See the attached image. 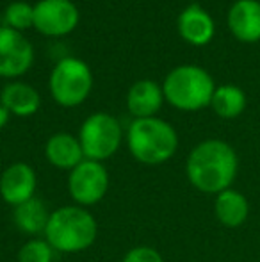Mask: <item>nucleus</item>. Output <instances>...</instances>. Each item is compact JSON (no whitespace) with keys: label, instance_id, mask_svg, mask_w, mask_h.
I'll use <instances>...</instances> for the list:
<instances>
[{"label":"nucleus","instance_id":"f257e3e1","mask_svg":"<svg viewBox=\"0 0 260 262\" xmlns=\"http://www.w3.org/2000/svg\"><path fill=\"white\" fill-rule=\"evenodd\" d=\"M239 157L233 146L223 139H205L189 152L185 175L196 191L219 194L230 189L237 179Z\"/></svg>","mask_w":260,"mask_h":262},{"label":"nucleus","instance_id":"f03ea898","mask_svg":"<svg viewBox=\"0 0 260 262\" xmlns=\"http://www.w3.org/2000/svg\"><path fill=\"white\" fill-rule=\"evenodd\" d=\"M45 239L56 253H80L94 245L98 237V221L89 209L64 205L50 212Z\"/></svg>","mask_w":260,"mask_h":262},{"label":"nucleus","instance_id":"7ed1b4c3","mask_svg":"<svg viewBox=\"0 0 260 262\" xmlns=\"http://www.w3.org/2000/svg\"><path fill=\"white\" fill-rule=\"evenodd\" d=\"M127 146L132 157L146 166L168 162L178 150V134L162 118H139L129 125Z\"/></svg>","mask_w":260,"mask_h":262},{"label":"nucleus","instance_id":"20e7f679","mask_svg":"<svg viewBox=\"0 0 260 262\" xmlns=\"http://www.w3.org/2000/svg\"><path fill=\"white\" fill-rule=\"evenodd\" d=\"M216 84L212 75L196 64H182L166 75L162 84L164 100L178 111L195 113L210 105Z\"/></svg>","mask_w":260,"mask_h":262},{"label":"nucleus","instance_id":"39448f33","mask_svg":"<svg viewBox=\"0 0 260 262\" xmlns=\"http://www.w3.org/2000/svg\"><path fill=\"white\" fill-rule=\"evenodd\" d=\"M52 98L63 107L80 105L91 93L93 73L79 57H64L56 64L49 79Z\"/></svg>","mask_w":260,"mask_h":262},{"label":"nucleus","instance_id":"423d86ee","mask_svg":"<svg viewBox=\"0 0 260 262\" xmlns=\"http://www.w3.org/2000/svg\"><path fill=\"white\" fill-rule=\"evenodd\" d=\"M79 141L84 157L104 162L120 150L123 141V128L118 118L109 113H94L84 120L79 130Z\"/></svg>","mask_w":260,"mask_h":262},{"label":"nucleus","instance_id":"0eeeda50","mask_svg":"<svg viewBox=\"0 0 260 262\" xmlns=\"http://www.w3.org/2000/svg\"><path fill=\"white\" fill-rule=\"evenodd\" d=\"M68 173V193L75 205L89 209L105 198L111 186V177L104 162L84 159Z\"/></svg>","mask_w":260,"mask_h":262},{"label":"nucleus","instance_id":"6e6552de","mask_svg":"<svg viewBox=\"0 0 260 262\" xmlns=\"http://www.w3.org/2000/svg\"><path fill=\"white\" fill-rule=\"evenodd\" d=\"M79 18V9L72 0H39L34 6V29L52 38L75 31Z\"/></svg>","mask_w":260,"mask_h":262},{"label":"nucleus","instance_id":"1a4fd4ad","mask_svg":"<svg viewBox=\"0 0 260 262\" xmlns=\"http://www.w3.org/2000/svg\"><path fill=\"white\" fill-rule=\"evenodd\" d=\"M34 62V49L21 32L0 27V77L16 79L27 73Z\"/></svg>","mask_w":260,"mask_h":262},{"label":"nucleus","instance_id":"9d476101","mask_svg":"<svg viewBox=\"0 0 260 262\" xmlns=\"http://www.w3.org/2000/svg\"><path fill=\"white\" fill-rule=\"evenodd\" d=\"M38 175L27 162H13L0 175V196L11 207L36 196Z\"/></svg>","mask_w":260,"mask_h":262},{"label":"nucleus","instance_id":"9b49d317","mask_svg":"<svg viewBox=\"0 0 260 262\" xmlns=\"http://www.w3.org/2000/svg\"><path fill=\"white\" fill-rule=\"evenodd\" d=\"M230 32L243 43L260 41V2L258 0H237L232 4L226 16Z\"/></svg>","mask_w":260,"mask_h":262},{"label":"nucleus","instance_id":"f8f14e48","mask_svg":"<svg viewBox=\"0 0 260 262\" xmlns=\"http://www.w3.org/2000/svg\"><path fill=\"white\" fill-rule=\"evenodd\" d=\"M177 27L182 39L195 47L208 45L216 32V24L212 16L198 4H191L178 14Z\"/></svg>","mask_w":260,"mask_h":262},{"label":"nucleus","instance_id":"ddd939ff","mask_svg":"<svg viewBox=\"0 0 260 262\" xmlns=\"http://www.w3.org/2000/svg\"><path fill=\"white\" fill-rule=\"evenodd\" d=\"M162 86H159V84L150 79L134 82L129 93H127V109L134 116V120L157 116V113L162 107Z\"/></svg>","mask_w":260,"mask_h":262},{"label":"nucleus","instance_id":"4468645a","mask_svg":"<svg viewBox=\"0 0 260 262\" xmlns=\"http://www.w3.org/2000/svg\"><path fill=\"white\" fill-rule=\"evenodd\" d=\"M45 157L54 168L64 169V171H72L86 159L79 138L68 132H57L50 136L45 145Z\"/></svg>","mask_w":260,"mask_h":262},{"label":"nucleus","instance_id":"2eb2a0df","mask_svg":"<svg viewBox=\"0 0 260 262\" xmlns=\"http://www.w3.org/2000/svg\"><path fill=\"white\" fill-rule=\"evenodd\" d=\"M214 214L216 220L226 228H237L246 223L250 216V202L241 191L226 189L216 194L214 198Z\"/></svg>","mask_w":260,"mask_h":262},{"label":"nucleus","instance_id":"dca6fc26","mask_svg":"<svg viewBox=\"0 0 260 262\" xmlns=\"http://www.w3.org/2000/svg\"><path fill=\"white\" fill-rule=\"evenodd\" d=\"M0 104L11 114L20 118L32 116L41 107V97L32 86L25 82H9L0 93Z\"/></svg>","mask_w":260,"mask_h":262},{"label":"nucleus","instance_id":"f3484780","mask_svg":"<svg viewBox=\"0 0 260 262\" xmlns=\"http://www.w3.org/2000/svg\"><path fill=\"white\" fill-rule=\"evenodd\" d=\"M49 217L50 212L46 205L36 196L13 207L14 225L21 234L29 235V237H39L41 234H45Z\"/></svg>","mask_w":260,"mask_h":262},{"label":"nucleus","instance_id":"a211bd4d","mask_svg":"<svg viewBox=\"0 0 260 262\" xmlns=\"http://www.w3.org/2000/svg\"><path fill=\"white\" fill-rule=\"evenodd\" d=\"M246 93L233 84H223V86L216 88L210 100L212 111L223 120H233V118L241 116L246 109Z\"/></svg>","mask_w":260,"mask_h":262},{"label":"nucleus","instance_id":"6ab92c4d","mask_svg":"<svg viewBox=\"0 0 260 262\" xmlns=\"http://www.w3.org/2000/svg\"><path fill=\"white\" fill-rule=\"evenodd\" d=\"M56 250L45 237H31L18 252V262H54Z\"/></svg>","mask_w":260,"mask_h":262},{"label":"nucleus","instance_id":"aec40b11","mask_svg":"<svg viewBox=\"0 0 260 262\" xmlns=\"http://www.w3.org/2000/svg\"><path fill=\"white\" fill-rule=\"evenodd\" d=\"M6 27H11L18 32H23L25 29L34 27V6L27 2H13L7 6L6 14Z\"/></svg>","mask_w":260,"mask_h":262},{"label":"nucleus","instance_id":"412c9836","mask_svg":"<svg viewBox=\"0 0 260 262\" xmlns=\"http://www.w3.org/2000/svg\"><path fill=\"white\" fill-rule=\"evenodd\" d=\"M122 262H164V259H162V255H160V252H157L155 248L141 245V246L130 248L129 252L125 253Z\"/></svg>","mask_w":260,"mask_h":262},{"label":"nucleus","instance_id":"4be33fe9","mask_svg":"<svg viewBox=\"0 0 260 262\" xmlns=\"http://www.w3.org/2000/svg\"><path fill=\"white\" fill-rule=\"evenodd\" d=\"M9 118H11V113L0 104V128H4L7 123H9Z\"/></svg>","mask_w":260,"mask_h":262}]
</instances>
